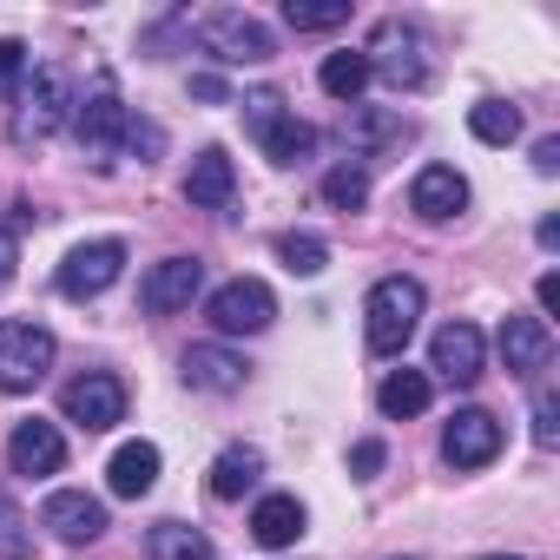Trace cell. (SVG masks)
<instances>
[{"mask_svg": "<svg viewBox=\"0 0 560 560\" xmlns=\"http://www.w3.org/2000/svg\"><path fill=\"white\" fill-rule=\"evenodd\" d=\"M422 284L416 277H383V284L363 298V337H370V350L376 357H402L409 350V337H416V324H422Z\"/></svg>", "mask_w": 560, "mask_h": 560, "instance_id": "obj_1", "label": "cell"}, {"mask_svg": "<svg viewBox=\"0 0 560 560\" xmlns=\"http://www.w3.org/2000/svg\"><path fill=\"white\" fill-rule=\"evenodd\" d=\"M244 126H250V139L264 145L270 165H298V159L317 152V126H304V119L284 106V93H277V86L244 93Z\"/></svg>", "mask_w": 560, "mask_h": 560, "instance_id": "obj_2", "label": "cell"}, {"mask_svg": "<svg viewBox=\"0 0 560 560\" xmlns=\"http://www.w3.org/2000/svg\"><path fill=\"white\" fill-rule=\"evenodd\" d=\"M54 357H60V343H54V330H47V324L0 317V389H8V396L40 389V383H47V370H54Z\"/></svg>", "mask_w": 560, "mask_h": 560, "instance_id": "obj_3", "label": "cell"}, {"mask_svg": "<svg viewBox=\"0 0 560 560\" xmlns=\"http://www.w3.org/2000/svg\"><path fill=\"white\" fill-rule=\"evenodd\" d=\"M126 126H132V113L119 106V93H113V80H100L86 100H73V139H80V152H86V165H113L119 159V145H126Z\"/></svg>", "mask_w": 560, "mask_h": 560, "instance_id": "obj_4", "label": "cell"}, {"mask_svg": "<svg viewBox=\"0 0 560 560\" xmlns=\"http://www.w3.org/2000/svg\"><path fill=\"white\" fill-rule=\"evenodd\" d=\"M205 317H211L218 337H257V330L277 324V291L264 284V277H231V284L211 291Z\"/></svg>", "mask_w": 560, "mask_h": 560, "instance_id": "obj_5", "label": "cell"}, {"mask_svg": "<svg viewBox=\"0 0 560 560\" xmlns=\"http://www.w3.org/2000/svg\"><path fill=\"white\" fill-rule=\"evenodd\" d=\"M198 47H205L218 67H264V60L277 54L270 27H264V21H250V14H237V8L205 14V21H198Z\"/></svg>", "mask_w": 560, "mask_h": 560, "instance_id": "obj_6", "label": "cell"}, {"mask_svg": "<svg viewBox=\"0 0 560 560\" xmlns=\"http://www.w3.org/2000/svg\"><path fill=\"white\" fill-rule=\"evenodd\" d=\"M363 60H370V80H389L396 93H422V86H429V47H422V34L402 27V21H383Z\"/></svg>", "mask_w": 560, "mask_h": 560, "instance_id": "obj_7", "label": "cell"}, {"mask_svg": "<svg viewBox=\"0 0 560 560\" xmlns=\"http://www.w3.org/2000/svg\"><path fill=\"white\" fill-rule=\"evenodd\" d=\"M119 270H126V244H119V237H93V244L67 250L54 291H60L67 304H93V298H106V291L119 284Z\"/></svg>", "mask_w": 560, "mask_h": 560, "instance_id": "obj_8", "label": "cell"}, {"mask_svg": "<svg viewBox=\"0 0 560 560\" xmlns=\"http://www.w3.org/2000/svg\"><path fill=\"white\" fill-rule=\"evenodd\" d=\"M60 416L80 422L86 435H106V429L126 422V383L106 376V370H86V376H73V383L60 389Z\"/></svg>", "mask_w": 560, "mask_h": 560, "instance_id": "obj_9", "label": "cell"}, {"mask_svg": "<svg viewBox=\"0 0 560 560\" xmlns=\"http://www.w3.org/2000/svg\"><path fill=\"white\" fill-rule=\"evenodd\" d=\"M198 291H205V264H198V257H165V264L145 270L139 311H145V317H172V311H191Z\"/></svg>", "mask_w": 560, "mask_h": 560, "instance_id": "obj_10", "label": "cell"}, {"mask_svg": "<svg viewBox=\"0 0 560 560\" xmlns=\"http://www.w3.org/2000/svg\"><path fill=\"white\" fill-rule=\"evenodd\" d=\"M501 455V422L488 409H455L442 429V462L448 468H488Z\"/></svg>", "mask_w": 560, "mask_h": 560, "instance_id": "obj_11", "label": "cell"}, {"mask_svg": "<svg viewBox=\"0 0 560 560\" xmlns=\"http://www.w3.org/2000/svg\"><path fill=\"white\" fill-rule=\"evenodd\" d=\"M67 119H73V86H67L60 67H40L34 86L21 93V139H47V132H60Z\"/></svg>", "mask_w": 560, "mask_h": 560, "instance_id": "obj_12", "label": "cell"}, {"mask_svg": "<svg viewBox=\"0 0 560 560\" xmlns=\"http://www.w3.org/2000/svg\"><path fill=\"white\" fill-rule=\"evenodd\" d=\"M481 330L475 324H442L435 330V343H429V370L442 376V383H455V389H475L481 383Z\"/></svg>", "mask_w": 560, "mask_h": 560, "instance_id": "obj_13", "label": "cell"}, {"mask_svg": "<svg viewBox=\"0 0 560 560\" xmlns=\"http://www.w3.org/2000/svg\"><path fill=\"white\" fill-rule=\"evenodd\" d=\"M40 527H54L67 547H86V540H100V534H106V501H100V494H86V488H60V494H47Z\"/></svg>", "mask_w": 560, "mask_h": 560, "instance_id": "obj_14", "label": "cell"}, {"mask_svg": "<svg viewBox=\"0 0 560 560\" xmlns=\"http://www.w3.org/2000/svg\"><path fill=\"white\" fill-rule=\"evenodd\" d=\"M409 211H416L422 224H448V218H462V211H468V178H462L455 165H422L416 185H409Z\"/></svg>", "mask_w": 560, "mask_h": 560, "instance_id": "obj_15", "label": "cell"}, {"mask_svg": "<svg viewBox=\"0 0 560 560\" xmlns=\"http://www.w3.org/2000/svg\"><path fill=\"white\" fill-rule=\"evenodd\" d=\"M501 363H508V376L534 383V376L553 363V330H547V317H508V324H501Z\"/></svg>", "mask_w": 560, "mask_h": 560, "instance_id": "obj_16", "label": "cell"}, {"mask_svg": "<svg viewBox=\"0 0 560 560\" xmlns=\"http://www.w3.org/2000/svg\"><path fill=\"white\" fill-rule=\"evenodd\" d=\"M8 468L14 475H60L67 468V435L54 429V422H21L14 435H8Z\"/></svg>", "mask_w": 560, "mask_h": 560, "instance_id": "obj_17", "label": "cell"}, {"mask_svg": "<svg viewBox=\"0 0 560 560\" xmlns=\"http://www.w3.org/2000/svg\"><path fill=\"white\" fill-rule=\"evenodd\" d=\"M244 376H250V363L237 350H224V343H191L185 350V383L205 389V396H237Z\"/></svg>", "mask_w": 560, "mask_h": 560, "instance_id": "obj_18", "label": "cell"}, {"mask_svg": "<svg viewBox=\"0 0 560 560\" xmlns=\"http://www.w3.org/2000/svg\"><path fill=\"white\" fill-rule=\"evenodd\" d=\"M185 198H191L198 211H231V198H237V172H231V159H224L218 145H205V152L191 159V172H185Z\"/></svg>", "mask_w": 560, "mask_h": 560, "instance_id": "obj_19", "label": "cell"}, {"mask_svg": "<svg viewBox=\"0 0 560 560\" xmlns=\"http://www.w3.org/2000/svg\"><path fill=\"white\" fill-rule=\"evenodd\" d=\"M250 534H257V547H298L304 540V501L298 494H264L250 508Z\"/></svg>", "mask_w": 560, "mask_h": 560, "instance_id": "obj_20", "label": "cell"}, {"mask_svg": "<svg viewBox=\"0 0 560 560\" xmlns=\"http://www.w3.org/2000/svg\"><path fill=\"white\" fill-rule=\"evenodd\" d=\"M152 481H159V448H152V442H126V448L106 462V488H113L119 501L152 494Z\"/></svg>", "mask_w": 560, "mask_h": 560, "instance_id": "obj_21", "label": "cell"}, {"mask_svg": "<svg viewBox=\"0 0 560 560\" xmlns=\"http://www.w3.org/2000/svg\"><path fill=\"white\" fill-rule=\"evenodd\" d=\"M429 396H435V383H429L422 370H389V376L376 383V409H383L389 422L422 416V409H429Z\"/></svg>", "mask_w": 560, "mask_h": 560, "instance_id": "obj_22", "label": "cell"}, {"mask_svg": "<svg viewBox=\"0 0 560 560\" xmlns=\"http://www.w3.org/2000/svg\"><path fill=\"white\" fill-rule=\"evenodd\" d=\"M343 139H350L357 152H383V145H402V139H409V119H402V113H383V106H357V113L343 119Z\"/></svg>", "mask_w": 560, "mask_h": 560, "instance_id": "obj_23", "label": "cell"}, {"mask_svg": "<svg viewBox=\"0 0 560 560\" xmlns=\"http://www.w3.org/2000/svg\"><path fill=\"white\" fill-rule=\"evenodd\" d=\"M257 475H264V455L244 448V442H231V448L211 462V494H218V501H244V494L257 488Z\"/></svg>", "mask_w": 560, "mask_h": 560, "instance_id": "obj_24", "label": "cell"}, {"mask_svg": "<svg viewBox=\"0 0 560 560\" xmlns=\"http://www.w3.org/2000/svg\"><path fill=\"white\" fill-rule=\"evenodd\" d=\"M145 553H152V560H218L211 540H205L191 521H159V527H145Z\"/></svg>", "mask_w": 560, "mask_h": 560, "instance_id": "obj_25", "label": "cell"}, {"mask_svg": "<svg viewBox=\"0 0 560 560\" xmlns=\"http://www.w3.org/2000/svg\"><path fill=\"white\" fill-rule=\"evenodd\" d=\"M317 80H324V93H330V100L357 106V100H363V86H370V60H363V54H330Z\"/></svg>", "mask_w": 560, "mask_h": 560, "instance_id": "obj_26", "label": "cell"}, {"mask_svg": "<svg viewBox=\"0 0 560 560\" xmlns=\"http://www.w3.org/2000/svg\"><path fill=\"white\" fill-rule=\"evenodd\" d=\"M468 132H475L481 145H514V139H521V106H508V100H481V106L468 113Z\"/></svg>", "mask_w": 560, "mask_h": 560, "instance_id": "obj_27", "label": "cell"}, {"mask_svg": "<svg viewBox=\"0 0 560 560\" xmlns=\"http://www.w3.org/2000/svg\"><path fill=\"white\" fill-rule=\"evenodd\" d=\"M317 191H324V205H337V211H363V205H370V172H363V165H330Z\"/></svg>", "mask_w": 560, "mask_h": 560, "instance_id": "obj_28", "label": "cell"}, {"mask_svg": "<svg viewBox=\"0 0 560 560\" xmlns=\"http://www.w3.org/2000/svg\"><path fill=\"white\" fill-rule=\"evenodd\" d=\"M277 257H284L298 277H324V264H330V244H324L317 231H284V237H277Z\"/></svg>", "mask_w": 560, "mask_h": 560, "instance_id": "obj_29", "label": "cell"}, {"mask_svg": "<svg viewBox=\"0 0 560 560\" xmlns=\"http://www.w3.org/2000/svg\"><path fill=\"white\" fill-rule=\"evenodd\" d=\"M0 560H34V527L8 488H0Z\"/></svg>", "mask_w": 560, "mask_h": 560, "instance_id": "obj_30", "label": "cell"}, {"mask_svg": "<svg viewBox=\"0 0 560 560\" xmlns=\"http://www.w3.org/2000/svg\"><path fill=\"white\" fill-rule=\"evenodd\" d=\"M284 21H291L298 34H330V27H343V21H350V0H324V8H304V0H291Z\"/></svg>", "mask_w": 560, "mask_h": 560, "instance_id": "obj_31", "label": "cell"}, {"mask_svg": "<svg viewBox=\"0 0 560 560\" xmlns=\"http://www.w3.org/2000/svg\"><path fill=\"white\" fill-rule=\"evenodd\" d=\"M21 86H27V47L21 40H0V106L21 100Z\"/></svg>", "mask_w": 560, "mask_h": 560, "instance_id": "obj_32", "label": "cell"}, {"mask_svg": "<svg viewBox=\"0 0 560 560\" xmlns=\"http://www.w3.org/2000/svg\"><path fill=\"white\" fill-rule=\"evenodd\" d=\"M126 152H132L139 165H152V159L165 152V132H159L152 119H132V126H126V145H119V159H126Z\"/></svg>", "mask_w": 560, "mask_h": 560, "instance_id": "obj_33", "label": "cell"}, {"mask_svg": "<svg viewBox=\"0 0 560 560\" xmlns=\"http://www.w3.org/2000/svg\"><path fill=\"white\" fill-rule=\"evenodd\" d=\"M534 442H540V448L560 442V396H553V389H534Z\"/></svg>", "mask_w": 560, "mask_h": 560, "instance_id": "obj_34", "label": "cell"}, {"mask_svg": "<svg viewBox=\"0 0 560 560\" xmlns=\"http://www.w3.org/2000/svg\"><path fill=\"white\" fill-rule=\"evenodd\" d=\"M383 455H389L383 442H357V448H350V468H357V481H370V475L383 468Z\"/></svg>", "mask_w": 560, "mask_h": 560, "instance_id": "obj_35", "label": "cell"}, {"mask_svg": "<svg viewBox=\"0 0 560 560\" xmlns=\"http://www.w3.org/2000/svg\"><path fill=\"white\" fill-rule=\"evenodd\" d=\"M14 264H21V237H14V231H0V291L14 284Z\"/></svg>", "mask_w": 560, "mask_h": 560, "instance_id": "obj_36", "label": "cell"}, {"mask_svg": "<svg viewBox=\"0 0 560 560\" xmlns=\"http://www.w3.org/2000/svg\"><path fill=\"white\" fill-rule=\"evenodd\" d=\"M534 172H540V178L560 172V139H534Z\"/></svg>", "mask_w": 560, "mask_h": 560, "instance_id": "obj_37", "label": "cell"}, {"mask_svg": "<svg viewBox=\"0 0 560 560\" xmlns=\"http://www.w3.org/2000/svg\"><path fill=\"white\" fill-rule=\"evenodd\" d=\"M534 298H540V311H547V317L560 311V277H553V270H540V284H534Z\"/></svg>", "mask_w": 560, "mask_h": 560, "instance_id": "obj_38", "label": "cell"}, {"mask_svg": "<svg viewBox=\"0 0 560 560\" xmlns=\"http://www.w3.org/2000/svg\"><path fill=\"white\" fill-rule=\"evenodd\" d=\"M191 93H198V100H211V106H224V80H211V73H198V80H191Z\"/></svg>", "mask_w": 560, "mask_h": 560, "instance_id": "obj_39", "label": "cell"}, {"mask_svg": "<svg viewBox=\"0 0 560 560\" xmlns=\"http://www.w3.org/2000/svg\"><path fill=\"white\" fill-rule=\"evenodd\" d=\"M534 237H540V250H553V244H560V218H540V231H534Z\"/></svg>", "mask_w": 560, "mask_h": 560, "instance_id": "obj_40", "label": "cell"}, {"mask_svg": "<svg viewBox=\"0 0 560 560\" xmlns=\"http://www.w3.org/2000/svg\"><path fill=\"white\" fill-rule=\"evenodd\" d=\"M481 560H521V553H481Z\"/></svg>", "mask_w": 560, "mask_h": 560, "instance_id": "obj_41", "label": "cell"}]
</instances>
